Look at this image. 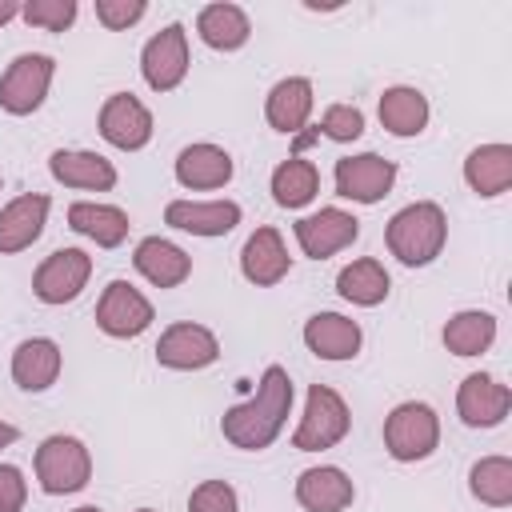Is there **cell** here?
Wrapping results in <instances>:
<instances>
[{
	"instance_id": "d4e9b609",
	"label": "cell",
	"mask_w": 512,
	"mask_h": 512,
	"mask_svg": "<svg viewBox=\"0 0 512 512\" xmlns=\"http://www.w3.org/2000/svg\"><path fill=\"white\" fill-rule=\"evenodd\" d=\"M376 116H380L384 132L408 140V136H420V132L428 128V120H432V104H428V96H424L420 88H412V84H392V88L380 92Z\"/></svg>"
},
{
	"instance_id": "6da1fadb",
	"label": "cell",
	"mask_w": 512,
	"mask_h": 512,
	"mask_svg": "<svg viewBox=\"0 0 512 512\" xmlns=\"http://www.w3.org/2000/svg\"><path fill=\"white\" fill-rule=\"evenodd\" d=\"M288 412H292V376L284 364H268L256 380V392L220 416V432L240 452H264L280 436Z\"/></svg>"
},
{
	"instance_id": "e0dca14e",
	"label": "cell",
	"mask_w": 512,
	"mask_h": 512,
	"mask_svg": "<svg viewBox=\"0 0 512 512\" xmlns=\"http://www.w3.org/2000/svg\"><path fill=\"white\" fill-rule=\"evenodd\" d=\"M240 216H244V208L236 200H168V208H164L168 228L204 236V240L228 236L240 224Z\"/></svg>"
},
{
	"instance_id": "83f0119b",
	"label": "cell",
	"mask_w": 512,
	"mask_h": 512,
	"mask_svg": "<svg viewBox=\"0 0 512 512\" xmlns=\"http://www.w3.org/2000/svg\"><path fill=\"white\" fill-rule=\"evenodd\" d=\"M464 184L492 200V196H504L512 188V144H480L464 156Z\"/></svg>"
},
{
	"instance_id": "f1b7e54d",
	"label": "cell",
	"mask_w": 512,
	"mask_h": 512,
	"mask_svg": "<svg viewBox=\"0 0 512 512\" xmlns=\"http://www.w3.org/2000/svg\"><path fill=\"white\" fill-rule=\"evenodd\" d=\"M336 292L356 308H376L392 292V276L376 256H360L336 272Z\"/></svg>"
},
{
	"instance_id": "4dcf8cb0",
	"label": "cell",
	"mask_w": 512,
	"mask_h": 512,
	"mask_svg": "<svg viewBox=\"0 0 512 512\" xmlns=\"http://www.w3.org/2000/svg\"><path fill=\"white\" fill-rule=\"evenodd\" d=\"M268 188H272V200L280 208H304L320 192V168L308 156H288V160H280L272 168Z\"/></svg>"
},
{
	"instance_id": "ab89813d",
	"label": "cell",
	"mask_w": 512,
	"mask_h": 512,
	"mask_svg": "<svg viewBox=\"0 0 512 512\" xmlns=\"http://www.w3.org/2000/svg\"><path fill=\"white\" fill-rule=\"evenodd\" d=\"M72 512H104V508H96V504H80V508H72Z\"/></svg>"
},
{
	"instance_id": "d6a6232c",
	"label": "cell",
	"mask_w": 512,
	"mask_h": 512,
	"mask_svg": "<svg viewBox=\"0 0 512 512\" xmlns=\"http://www.w3.org/2000/svg\"><path fill=\"white\" fill-rule=\"evenodd\" d=\"M80 16V4L76 0H28L20 8V20L40 28V32H68Z\"/></svg>"
},
{
	"instance_id": "e575fe53",
	"label": "cell",
	"mask_w": 512,
	"mask_h": 512,
	"mask_svg": "<svg viewBox=\"0 0 512 512\" xmlns=\"http://www.w3.org/2000/svg\"><path fill=\"white\" fill-rule=\"evenodd\" d=\"M188 512H240V496L228 480H200L188 496Z\"/></svg>"
},
{
	"instance_id": "4fadbf2b",
	"label": "cell",
	"mask_w": 512,
	"mask_h": 512,
	"mask_svg": "<svg viewBox=\"0 0 512 512\" xmlns=\"http://www.w3.org/2000/svg\"><path fill=\"white\" fill-rule=\"evenodd\" d=\"M96 124H100V136H104L112 148H120V152H140V148H148V140H152V132H156L148 104H144L140 96H132V92H112V96L100 104Z\"/></svg>"
},
{
	"instance_id": "f35d334b",
	"label": "cell",
	"mask_w": 512,
	"mask_h": 512,
	"mask_svg": "<svg viewBox=\"0 0 512 512\" xmlns=\"http://www.w3.org/2000/svg\"><path fill=\"white\" fill-rule=\"evenodd\" d=\"M16 440H20V428L8 424V420H0V448H8V444H16Z\"/></svg>"
},
{
	"instance_id": "d6986e66",
	"label": "cell",
	"mask_w": 512,
	"mask_h": 512,
	"mask_svg": "<svg viewBox=\"0 0 512 512\" xmlns=\"http://www.w3.org/2000/svg\"><path fill=\"white\" fill-rule=\"evenodd\" d=\"M288 272H292V256H288V244H284L280 228H272V224L256 228L240 248V276L256 288H272Z\"/></svg>"
},
{
	"instance_id": "60d3db41",
	"label": "cell",
	"mask_w": 512,
	"mask_h": 512,
	"mask_svg": "<svg viewBox=\"0 0 512 512\" xmlns=\"http://www.w3.org/2000/svg\"><path fill=\"white\" fill-rule=\"evenodd\" d=\"M136 512H156V508H136Z\"/></svg>"
},
{
	"instance_id": "f546056e",
	"label": "cell",
	"mask_w": 512,
	"mask_h": 512,
	"mask_svg": "<svg viewBox=\"0 0 512 512\" xmlns=\"http://www.w3.org/2000/svg\"><path fill=\"white\" fill-rule=\"evenodd\" d=\"M496 332H500V324H496L492 312L464 308V312H452L448 316V324H444L440 336H444V348L452 356H480V352H488L496 344Z\"/></svg>"
},
{
	"instance_id": "5bb4252c",
	"label": "cell",
	"mask_w": 512,
	"mask_h": 512,
	"mask_svg": "<svg viewBox=\"0 0 512 512\" xmlns=\"http://www.w3.org/2000/svg\"><path fill=\"white\" fill-rule=\"evenodd\" d=\"M512 412V388L492 372H468L456 388V416L464 428H496Z\"/></svg>"
},
{
	"instance_id": "9c48e42d",
	"label": "cell",
	"mask_w": 512,
	"mask_h": 512,
	"mask_svg": "<svg viewBox=\"0 0 512 512\" xmlns=\"http://www.w3.org/2000/svg\"><path fill=\"white\" fill-rule=\"evenodd\" d=\"M332 184H336V196H344L352 204H380L396 184V160H388L380 152L340 156L332 168Z\"/></svg>"
},
{
	"instance_id": "4316f807",
	"label": "cell",
	"mask_w": 512,
	"mask_h": 512,
	"mask_svg": "<svg viewBox=\"0 0 512 512\" xmlns=\"http://www.w3.org/2000/svg\"><path fill=\"white\" fill-rule=\"evenodd\" d=\"M68 228L92 240L96 248H120L128 240V212L116 204H96V200H76L68 204Z\"/></svg>"
},
{
	"instance_id": "484cf974",
	"label": "cell",
	"mask_w": 512,
	"mask_h": 512,
	"mask_svg": "<svg viewBox=\"0 0 512 512\" xmlns=\"http://www.w3.org/2000/svg\"><path fill=\"white\" fill-rule=\"evenodd\" d=\"M196 36L212 52H240L252 40V20H248V12L240 4L216 0V4H204L196 12Z\"/></svg>"
},
{
	"instance_id": "cb8c5ba5",
	"label": "cell",
	"mask_w": 512,
	"mask_h": 512,
	"mask_svg": "<svg viewBox=\"0 0 512 512\" xmlns=\"http://www.w3.org/2000/svg\"><path fill=\"white\" fill-rule=\"evenodd\" d=\"M132 268L152 284V288H180L188 276H192V256L164 240V236H144L136 248H132Z\"/></svg>"
},
{
	"instance_id": "1f68e13d",
	"label": "cell",
	"mask_w": 512,
	"mask_h": 512,
	"mask_svg": "<svg viewBox=\"0 0 512 512\" xmlns=\"http://www.w3.org/2000/svg\"><path fill=\"white\" fill-rule=\"evenodd\" d=\"M468 492L488 508L512 504V460L508 456H480L468 468Z\"/></svg>"
},
{
	"instance_id": "7c38bea8",
	"label": "cell",
	"mask_w": 512,
	"mask_h": 512,
	"mask_svg": "<svg viewBox=\"0 0 512 512\" xmlns=\"http://www.w3.org/2000/svg\"><path fill=\"white\" fill-rule=\"evenodd\" d=\"M292 236H296V244H300V252L308 260H328V256H336V252H344V248L356 244L360 220L352 212H344V208L332 204V208H320V212L300 216L292 224Z\"/></svg>"
},
{
	"instance_id": "52a82bcc",
	"label": "cell",
	"mask_w": 512,
	"mask_h": 512,
	"mask_svg": "<svg viewBox=\"0 0 512 512\" xmlns=\"http://www.w3.org/2000/svg\"><path fill=\"white\" fill-rule=\"evenodd\" d=\"M152 320H156V308H152V300L136 284L108 280V288L96 300V328L104 336H112V340H136V336H144L152 328Z\"/></svg>"
},
{
	"instance_id": "8d00e7d4",
	"label": "cell",
	"mask_w": 512,
	"mask_h": 512,
	"mask_svg": "<svg viewBox=\"0 0 512 512\" xmlns=\"http://www.w3.org/2000/svg\"><path fill=\"white\" fill-rule=\"evenodd\" d=\"M28 504V480L16 464H0V512H24Z\"/></svg>"
},
{
	"instance_id": "9a60e30c",
	"label": "cell",
	"mask_w": 512,
	"mask_h": 512,
	"mask_svg": "<svg viewBox=\"0 0 512 512\" xmlns=\"http://www.w3.org/2000/svg\"><path fill=\"white\" fill-rule=\"evenodd\" d=\"M312 108H316V88L308 76H284L264 96V120L280 136H300L312 120Z\"/></svg>"
},
{
	"instance_id": "2e32d148",
	"label": "cell",
	"mask_w": 512,
	"mask_h": 512,
	"mask_svg": "<svg viewBox=\"0 0 512 512\" xmlns=\"http://www.w3.org/2000/svg\"><path fill=\"white\" fill-rule=\"evenodd\" d=\"M48 172L56 184L76 188V192H112L120 180L116 164L92 148H56L48 156Z\"/></svg>"
},
{
	"instance_id": "8fae6325",
	"label": "cell",
	"mask_w": 512,
	"mask_h": 512,
	"mask_svg": "<svg viewBox=\"0 0 512 512\" xmlns=\"http://www.w3.org/2000/svg\"><path fill=\"white\" fill-rule=\"evenodd\" d=\"M220 360V340L212 328L196 320H176L156 340V364L172 372H200Z\"/></svg>"
},
{
	"instance_id": "ffe728a7",
	"label": "cell",
	"mask_w": 512,
	"mask_h": 512,
	"mask_svg": "<svg viewBox=\"0 0 512 512\" xmlns=\"http://www.w3.org/2000/svg\"><path fill=\"white\" fill-rule=\"evenodd\" d=\"M52 200L44 192H24L16 200H8L0 208V256H16L24 248H32L44 236Z\"/></svg>"
},
{
	"instance_id": "5b68a950",
	"label": "cell",
	"mask_w": 512,
	"mask_h": 512,
	"mask_svg": "<svg viewBox=\"0 0 512 512\" xmlns=\"http://www.w3.org/2000/svg\"><path fill=\"white\" fill-rule=\"evenodd\" d=\"M348 432H352L348 400L336 388H328V384H312L308 396H304L300 424L292 432V448H300V452H324V448H336Z\"/></svg>"
},
{
	"instance_id": "277c9868",
	"label": "cell",
	"mask_w": 512,
	"mask_h": 512,
	"mask_svg": "<svg viewBox=\"0 0 512 512\" xmlns=\"http://www.w3.org/2000/svg\"><path fill=\"white\" fill-rule=\"evenodd\" d=\"M440 448V416L424 400H404L384 416V452L396 464L428 460Z\"/></svg>"
},
{
	"instance_id": "ac0fdd59",
	"label": "cell",
	"mask_w": 512,
	"mask_h": 512,
	"mask_svg": "<svg viewBox=\"0 0 512 512\" xmlns=\"http://www.w3.org/2000/svg\"><path fill=\"white\" fill-rule=\"evenodd\" d=\"M172 172H176V184H180V188H192V192H216V188H224V184L232 180L236 160H232L228 148L200 140V144H184V148L176 152Z\"/></svg>"
},
{
	"instance_id": "30bf717a",
	"label": "cell",
	"mask_w": 512,
	"mask_h": 512,
	"mask_svg": "<svg viewBox=\"0 0 512 512\" xmlns=\"http://www.w3.org/2000/svg\"><path fill=\"white\" fill-rule=\"evenodd\" d=\"M92 280V256L84 248H56L40 260V268L32 272V292L40 304H72Z\"/></svg>"
},
{
	"instance_id": "3957f363",
	"label": "cell",
	"mask_w": 512,
	"mask_h": 512,
	"mask_svg": "<svg viewBox=\"0 0 512 512\" xmlns=\"http://www.w3.org/2000/svg\"><path fill=\"white\" fill-rule=\"evenodd\" d=\"M32 468H36L40 492L72 496V492L88 488V480H92V452H88V444L80 436L52 432V436L40 440V448L32 456Z\"/></svg>"
},
{
	"instance_id": "74e56055",
	"label": "cell",
	"mask_w": 512,
	"mask_h": 512,
	"mask_svg": "<svg viewBox=\"0 0 512 512\" xmlns=\"http://www.w3.org/2000/svg\"><path fill=\"white\" fill-rule=\"evenodd\" d=\"M20 8H24L20 0H0V28H4V24H12V20L20 16Z\"/></svg>"
},
{
	"instance_id": "7a4b0ae2",
	"label": "cell",
	"mask_w": 512,
	"mask_h": 512,
	"mask_svg": "<svg viewBox=\"0 0 512 512\" xmlns=\"http://www.w3.org/2000/svg\"><path fill=\"white\" fill-rule=\"evenodd\" d=\"M384 244H388V252L404 268L432 264L444 252V244H448V216H444V208L436 200H412V204H404L388 220Z\"/></svg>"
},
{
	"instance_id": "7402d4cb",
	"label": "cell",
	"mask_w": 512,
	"mask_h": 512,
	"mask_svg": "<svg viewBox=\"0 0 512 512\" xmlns=\"http://www.w3.org/2000/svg\"><path fill=\"white\" fill-rule=\"evenodd\" d=\"M296 504L304 508V512H344V508H352V500H356V484H352V476L344 472V468H336V464H316V468H304L300 476H296Z\"/></svg>"
},
{
	"instance_id": "b9f144b4",
	"label": "cell",
	"mask_w": 512,
	"mask_h": 512,
	"mask_svg": "<svg viewBox=\"0 0 512 512\" xmlns=\"http://www.w3.org/2000/svg\"><path fill=\"white\" fill-rule=\"evenodd\" d=\"M0 188H4V176H0Z\"/></svg>"
},
{
	"instance_id": "d590c367",
	"label": "cell",
	"mask_w": 512,
	"mask_h": 512,
	"mask_svg": "<svg viewBox=\"0 0 512 512\" xmlns=\"http://www.w3.org/2000/svg\"><path fill=\"white\" fill-rule=\"evenodd\" d=\"M144 16H148V4L144 0H96V20L108 32H124V28L140 24Z\"/></svg>"
},
{
	"instance_id": "ba28073f",
	"label": "cell",
	"mask_w": 512,
	"mask_h": 512,
	"mask_svg": "<svg viewBox=\"0 0 512 512\" xmlns=\"http://www.w3.org/2000/svg\"><path fill=\"white\" fill-rule=\"evenodd\" d=\"M188 32L180 20L164 24L156 36L144 40L140 48V76L152 92H176L188 76Z\"/></svg>"
},
{
	"instance_id": "44dd1931",
	"label": "cell",
	"mask_w": 512,
	"mask_h": 512,
	"mask_svg": "<svg viewBox=\"0 0 512 512\" xmlns=\"http://www.w3.org/2000/svg\"><path fill=\"white\" fill-rule=\"evenodd\" d=\"M300 336H304V348L312 356L332 360V364L352 360L360 352V344H364L360 324L352 316H344V312H316V316H308Z\"/></svg>"
},
{
	"instance_id": "8992f818",
	"label": "cell",
	"mask_w": 512,
	"mask_h": 512,
	"mask_svg": "<svg viewBox=\"0 0 512 512\" xmlns=\"http://www.w3.org/2000/svg\"><path fill=\"white\" fill-rule=\"evenodd\" d=\"M56 80V60L48 52H20L0 76V108L8 116H32L48 100Z\"/></svg>"
},
{
	"instance_id": "836d02e7",
	"label": "cell",
	"mask_w": 512,
	"mask_h": 512,
	"mask_svg": "<svg viewBox=\"0 0 512 512\" xmlns=\"http://www.w3.org/2000/svg\"><path fill=\"white\" fill-rule=\"evenodd\" d=\"M320 132L336 144H352L364 136V112L356 104H328L320 116Z\"/></svg>"
},
{
	"instance_id": "603a6c76",
	"label": "cell",
	"mask_w": 512,
	"mask_h": 512,
	"mask_svg": "<svg viewBox=\"0 0 512 512\" xmlns=\"http://www.w3.org/2000/svg\"><path fill=\"white\" fill-rule=\"evenodd\" d=\"M64 352L52 336H28L12 352V384L20 392H48L60 380Z\"/></svg>"
}]
</instances>
